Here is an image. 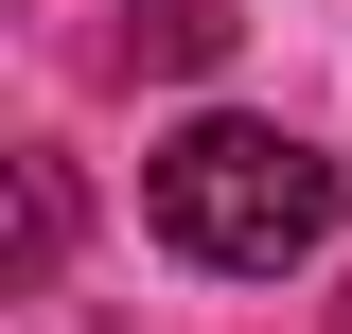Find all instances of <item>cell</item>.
I'll return each mask as SVG.
<instances>
[{
    "mask_svg": "<svg viewBox=\"0 0 352 334\" xmlns=\"http://www.w3.org/2000/svg\"><path fill=\"white\" fill-rule=\"evenodd\" d=\"M141 211H159L176 264H212V282H282V264L335 247V159H317L300 124L212 106V124H176L159 159H141Z\"/></svg>",
    "mask_w": 352,
    "mask_h": 334,
    "instance_id": "1",
    "label": "cell"
},
{
    "mask_svg": "<svg viewBox=\"0 0 352 334\" xmlns=\"http://www.w3.org/2000/svg\"><path fill=\"white\" fill-rule=\"evenodd\" d=\"M229 36H247L229 0H124V53H141V71H212Z\"/></svg>",
    "mask_w": 352,
    "mask_h": 334,
    "instance_id": "2",
    "label": "cell"
}]
</instances>
